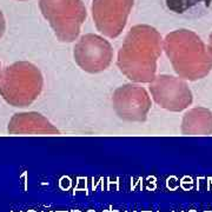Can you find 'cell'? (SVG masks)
<instances>
[{
	"label": "cell",
	"instance_id": "6da1fadb",
	"mask_svg": "<svg viewBox=\"0 0 212 212\" xmlns=\"http://www.w3.org/2000/svg\"><path fill=\"white\" fill-rule=\"evenodd\" d=\"M161 7L171 15L196 19L212 11V0H159Z\"/></svg>",
	"mask_w": 212,
	"mask_h": 212
}]
</instances>
